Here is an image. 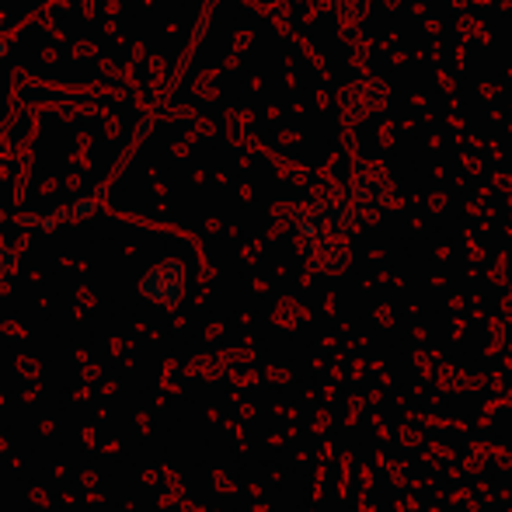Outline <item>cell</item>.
Listing matches in <instances>:
<instances>
[{
    "label": "cell",
    "mask_w": 512,
    "mask_h": 512,
    "mask_svg": "<svg viewBox=\"0 0 512 512\" xmlns=\"http://www.w3.org/2000/svg\"><path fill=\"white\" fill-rule=\"evenodd\" d=\"M91 209H95V203H77V206H74V216H88Z\"/></svg>",
    "instance_id": "1"
},
{
    "label": "cell",
    "mask_w": 512,
    "mask_h": 512,
    "mask_svg": "<svg viewBox=\"0 0 512 512\" xmlns=\"http://www.w3.org/2000/svg\"><path fill=\"white\" fill-rule=\"evenodd\" d=\"M0 220H4V216H0Z\"/></svg>",
    "instance_id": "2"
}]
</instances>
